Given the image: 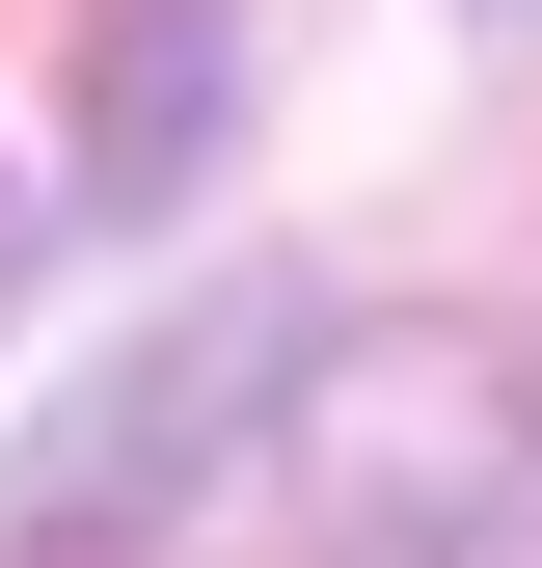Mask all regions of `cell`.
Returning <instances> with one entry per match:
<instances>
[{"instance_id":"2","label":"cell","mask_w":542,"mask_h":568,"mask_svg":"<svg viewBox=\"0 0 542 568\" xmlns=\"http://www.w3.org/2000/svg\"><path fill=\"white\" fill-rule=\"evenodd\" d=\"M271 379H325V325H299V298H190L163 352H109V379L28 434L0 515H28V541H136V515H190V487L271 434Z\"/></svg>"},{"instance_id":"4","label":"cell","mask_w":542,"mask_h":568,"mask_svg":"<svg viewBox=\"0 0 542 568\" xmlns=\"http://www.w3.org/2000/svg\"><path fill=\"white\" fill-rule=\"evenodd\" d=\"M28 244H54V190H0V298H28Z\"/></svg>"},{"instance_id":"3","label":"cell","mask_w":542,"mask_h":568,"mask_svg":"<svg viewBox=\"0 0 542 568\" xmlns=\"http://www.w3.org/2000/svg\"><path fill=\"white\" fill-rule=\"evenodd\" d=\"M218 135H244V0H109L82 28V217H190Z\"/></svg>"},{"instance_id":"1","label":"cell","mask_w":542,"mask_h":568,"mask_svg":"<svg viewBox=\"0 0 542 568\" xmlns=\"http://www.w3.org/2000/svg\"><path fill=\"white\" fill-rule=\"evenodd\" d=\"M299 541L325 568H542V406L489 325H353L299 379Z\"/></svg>"}]
</instances>
